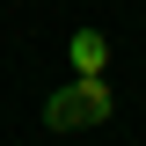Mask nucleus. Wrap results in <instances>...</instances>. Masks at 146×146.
<instances>
[{"label": "nucleus", "mask_w": 146, "mask_h": 146, "mask_svg": "<svg viewBox=\"0 0 146 146\" xmlns=\"http://www.w3.org/2000/svg\"><path fill=\"white\" fill-rule=\"evenodd\" d=\"M110 117V88L102 80H66V88L44 102V124L51 131H88V124H102Z\"/></svg>", "instance_id": "f257e3e1"}, {"label": "nucleus", "mask_w": 146, "mask_h": 146, "mask_svg": "<svg viewBox=\"0 0 146 146\" xmlns=\"http://www.w3.org/2000/svg\"><path fill=\"white\" fill-rule=\"evenodd\" d=\"M102 66H110L102 29H80V36H73V73H80V80H102Z\"/></svg>", "instance_id": "f03ea898"}]
</instances>
